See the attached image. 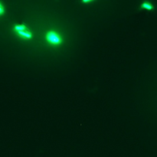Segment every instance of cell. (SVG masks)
<instances>
[{
    "instance_id": "1",
    "label": "cell",
    "mask_w": 157,
    "mask_h": 157,
    "mask_svg": "<svg viewBox=\"0 0 157 157\" xmlns=\"http://www.w3.org/2000/svg\"><path fill=\"white\" fill-rule=\"evenodd\" d=\"M13 31L19 38L29 41L33 38V33L25 24H16L13 28Z\"/></svg>"
},
{
    "instance_id": "4",
    "label": "cell",
    "mask_w": 157,
    "mask_h": 157,
    "mask_svg": "<svg viewBox=\"0 0 157 157\" xmlns=\"http://www.w3.org/2000/svg\"><path fill=\"white\" fill-rule=\"evenodd\" d=\"M5 7L4 5L3 2L0 0V18L2 17V16L5 15Z\"/></svg>"
},
{
    "instance_id": "3",
    "label": "cell",
    "mask_w": 157,
    "mask_h": 157,
    "mask_svg": "<svg viewBox=\"0 0 157 157\" xmlns=\"http://www.w3.org/2000/svg\"><path fill=\"white\" fill-rule=\"evenodd\" d=\"M140 7L143 9L147 10V11H152L154 9V5L149 1H144V2H142Z\"/></svg>"
},
{
    "instance_id": "5",
    "label": "cell",
    "mask_w": 157,
    "mask_h": 157,
    "mask_svg": "<svg viewBox=\"0 0 157 157\" xmlns=\"http://www.w3.org/2000/svg\"><path fill=\"white\" fill-rule=\"evenodd\" d=\"M94 0H82V2L84 4H87V3H90V2H93Z\"/></svg>"
},
{
    "instance_id": "2",
    "label": "cell",
    "mask_w": 157,
    "mask_h": 157,
    "mask_svg": "<svg viewBox=\"0 0 157 157\" xmlns=\"http://www.w3.org/2000/svg\"><path fill=\"white\" fill-rule=\"evenodd\" d=\"M62 38L61 35L56 30H49L45 34V41H46L47 44L51 46L61 45L62 42Z\"/></svg>"
}]
</instances>
